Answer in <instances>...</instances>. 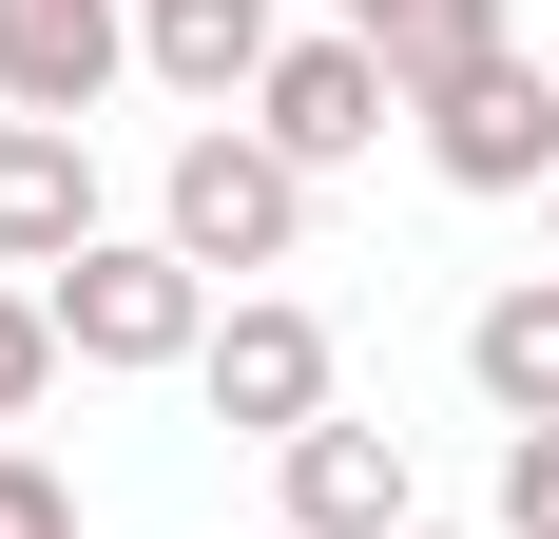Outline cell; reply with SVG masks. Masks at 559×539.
I'll return each instance as SVG.
<instances>
[{
  "label": "cell",
  "instance_id": "obj_3",
  "mask_svg": "<svg viewBox=\"0 0 559 539\" xmlns=\"http://www.w3.org/2000/svg\"><path fill=\"white\" fill-rule=\"evenodd\" d=\"M425 173H444V193H559V77L540 58H483V77H444V97H425Z\"/></svg>",
  "mask_w": 559,
  "mask_h": 539
},
{
  "label": "cell",
  "instance_id": "obj_16",
  "mask_svg": "<svg viewBox=\"0 0 559 539\" xmlns=\"http://www.w3.org/2000/svg\"><path fill=\"white\" fill-rule=\"evenodd\" d=\"M405 539H444V520H405Z\"/></svg>",
  "mask_w": 559,
  "mask_h": 539
},
{
  "label": "cell",
  "instance_id": "obj_17",
  "mask_svg": "<svg viewBox=\"0 0 559 539\" xmlns=\"http://www.w3.org/2000/svg\"><path fill=\"white\" fill-rule=\"evenodd\" d=\"M271 539H289V520H271Z\"/></svg>",
  "mask_w": 559,
  "mask_h": 539
},
{
  "label": "cell",
  "instance_id": "obj_9",
  "mask_svg": "<svg viewBox=\"0 0 559 539\" xmlns=\"http://www.w3.org/2000/svg\"><path fill=\"white\" fill-rule=\"evenodd\" d=\"M289 539H405V424H309L289 443Z\"/></svg>",
  "mask_w": 559,
  "mask_h": 539
},
{
  "label": "cell",
  "instance_id": "obj_14",
  "mask_svg": "<svg viewBox=\"0 0 559 539\" xmlns=\"http://www.w3.org/2000/svg\"><path fill=\"white\" fill-rule=\"evenodd\" d=\"M0 539H78V501H58V463H20V443H0Z\"/></svg>",
  "mask_w": 559,
  "mask_h": 539
},
{
  "label": "cell",
  "instance_id": "obj_10",
  "mask_svg": "<svg viewBox=\"0 0 559 539\" xmlns=\"http://www.w3.org/2000/svg\"><path fill=\"white\" fill-rule=\"evenodd\" d=\"M329 20L405 77V116L444 97V77H483V58H502V0H329Z\"/></svg>",
  "mask_w": 559,
  "mask_h": 539
},
{
  "label": "cell",
  "instance_id": "obj_13",
  "mask_svg": "<svg viewBox=\"0 0 559 539\" xmlns=\"http://www.w3.org/2000/svg\"><path fill=\"white\" fill-rule=\"evenodd\" d=\"M502 539H559V424L502 443Z\"/></svg>",
  "mask_w": 559,
  "mask_h": 539
},
{
  "label": "cell",
  "instance_id": "obj_12",
  "mask_svg": "<svg viewBox=\"0 0 559 539\" xmlns=\"http://www.w3.org/2000/svg\"><path fill=\"white\" fill-rule=\"evenodd\" d=\"M58 367H78V347H58V309H39V289H0V424H20Z\"/></svg>",
  "mask_w": 559,
  "mask_h": 539
},
{
  "label": "cell",
  "instance_id": "obj_6",
  "mask_svg": "<svg viewBox=\"0 0 559 539\" xmlns=\"http://www.w3.org/2000/svg\"><path fill=\"white\" fill-rule=\"evenodd\" d=\"M78 251H97V135L0 116V270H78Z\"/></svg>",
  "mask_w": 559,
  "mask_h": 539
},
{
  "label": "cell",
  "instance_id": "obj_2",
  "mask_svg": "<svg viewBox=\"0 0 559 539\" xmlns=\"http://www.w3.org/2000/svg\"><path fill=\"white\" fill-rule=\"evenodd\" d=\"M155 231L193 270H289V231H309V173L251 135V116H213V135H174V193H155Z\"/></svg>",
  "mask_w": 559,
  "mask_h": 539
},
{
  "label": "cell",
  "instance_id": "obj_4",
  "mask_svg": "<svg viewBox=\"0 0 559 539\" xmlns=\"http://www.w3.org/2000/svg\"><path fill=\"white\" fill-rule=\"evenodd\" d=\"M193 385H213V424H251V443H309V424H329V327L251 289V309H213Z\"/></svg>",
  "mask_w": 559,
  "mask_h": 539
},
{
  "label": "cell",
  "instance_id": "obj_7",
  "mask_svg": "<svg viewBox=\"0 0 559 539\" xmlns=\"http://www.w3.org/2000/svg\"><path fill=\"white\" fill-rule=\"evenodd\" d=\"M116 58H135L116 0H0V116H97Z\"/></svg>",
  "mask_w": 559,
  "mask_h": 539
},
{
  "label": "cell",
  "instance_id": "obj_15",
  "mask_svg": "<svg viewBox=\"0 0 559 539\" xmlns=\"http://www.w3.org/2000/svg\"><path fill=\"white\" fill-rule=\"evenodd\" d=\"M540 251H559V193H540Z\"/></svg>",
  "mask_w": 559,
  "mask_h": 539
},
{
  "label": "cell",
  "instance_id": "obj_11",
  "mask_svg": "<svg viewBox=\"0 0 559 539\" xmlns=\"http://www.w3.org/2000/svg\"><path fill=\"white\" fill-rule=\"evenodd\" d=\"M463 367H483V405H502V424H559V270L483 289V327H463Z\"/></svg>",
  "mask_w": 559,
  "mask_h": 539
},
{
  "label": "cell",
  "instance_id": "obj_5",
  "mask_svg": "<svg viewBox=\"0 0 559 539\" xmlns=\"http://www.w3.org/2000/svg\"><path fill=\"white\" fill-rule=\"evenodd\" d=\"M386 116H405V77H386V58H367V39L329 20V39H289V58H271V97H251V135H271L289 173H347L367 135H386Z\"/></svg>",
  "mask_w": 559,
  "mask_h": 539
},
{
  "label": "cell",
  "instance_id": "obj_8",
  "mask_svg": "<svg viewBox=\"0 0 559 539\" xmlns=\"http://www.w3.org/2000/svg\"><path fill=\"white\" fill-rule=\"evenodd\" d=\"M135 58H155L193 116H251L289 39H271V0H135Z\"/></svg>",
  "mask_w": 559,
  "mask_h": 539
},
{
  "label": "cell",
  "instance_id": "obj_1",
  "mask_svg": "<svg viewBox=\"0 0 559 539\" xmlns=\"http://www.w3.org/2000/svg\"><path fill=\"white\" fill-rule=\"evenodd\" d=\"M39 309L78 367H193L213 347V270L174 251V231H97L78 270H39Z\"/></svg>",
  "mask_w": 559,
  "mask_h": 539
}]
</instances>
